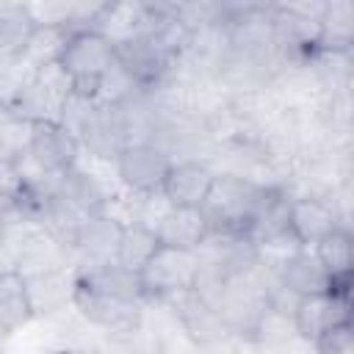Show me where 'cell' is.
Wrapping results in <instances>:
<instances>
[{"instance_id":"obj_1","label":"cell","mask_w":354,"mask_h":354,"mask_svg":"<svg viewBox=\"0 0 354 354\" xmlns=\"http://www.w3.org/2000/svg\"><path fill=\"white\" fill-rule=\"evenodd\" d=\"M72 83V94L88 102H97V94L116 66V44L100 28L69 30L61 53L55 58Z\"/></svg>"},{"instance_id":"obj_2","label":"cell","mask_w":354,"mask_h":354,"mask_svg":"<svg viewBox=\"0 0 354 354\" xmlns=\"http://www.w3.org/2000/svg\"><path fill=\"white\" fill-rule=\"evenodd\" d=\"M263 183L249 180L246 174H218L210 188V196L202 205V213L210 224V235H235L249 238V230L254 224V216L260 210V202L266 196Z\"/></svg>"},{"instance_id":"obj_3","label":"cell","mask_w":354,"mask_h":354,"mask_svg":"<svg viewBox=\"0 0 354 354\" xmlns=\"http://www.w3.org/2000/svg\"><path fill=\"white\" fill-rule=\"evenodd\" d=\"M199 266H202L199 252L174 249V246L160 243L138 271V285H141L144 301H171L177 296L194 290Z\"/></svg>"},{"instance_id":"obj_4","label":"cell","mask_w":354,"mask_h":354,"mask_svg":"<svg viewBox=\"0 0 354 354\" xmlns=\"http://www.w3.org/2000/svg\"><path fill=\"white\" fill-rule=\"evenodd\" d=\"M80 141L61 119H41L30 122L28 147L22 152L25 160L36 166L41 177H61L64 171L75 169L80 160Z\"/></svg>"},{"instance_id":"obj_5","label":"cell","mask_w":354,"mask_h":354,"mask_svg":"<svg viewBox=\"0 0 354 354\" xmlns=\"http://www.w3.org/2000/svg\"><path fill=\"white\" fill-rule=\"evenodd\" d=\"M174 166V158L152 141H130L113 160L119 183L138 196H160L163 183Z\"/></svg>"},{"instance_id":"obj_6","label":"cell","mask_w":354,"mask_h":354,"mask_svg":"<svg viewBox=\"0 0 354 354\" xmlns=\"http://www.w3.org/2000/svg\"><path fill=\"white\" fill-rule=\"evenodd\" d=\"M290 315H293L296 335L304 343L315 346L326 332H332L343 324H351L348 288H329V290H321V293L301 296V299H296Z\"/></svg>"},{"instance_id":"obj_7","label":"cell","mask_w":354,"mask_h":354,"mask_svg":"<svg viewBox=\"0 0 354 354\" xmlns=\"http://www.w3.org/2000/svg\"><path fill=\"white\" fill-rule=\"evenodd\" d=\"M285 227L296 246L313 249L326 235H332L337 227H346V224H343V213L332 196L299 194V196H290V202H288Z\"/></svg>"},{"instance_id":"obj_8","label":"cell","mask_w":354,"mask_h":354,"mask_svg":"<svg viewBox=\"0 0 354 354\" xmlns=\"http://www.w3.org/2000/svg\"><path fill=\"white\" fill-rule=\"evenodd\" d=\"M72 310L102 335H127L136 332L144 324V304L141 301H124L105 293H97L91 288H83L75 282L72 293Z\"/></svg>"},{"instance_id":"obj_9","label":"cell","mask_w":354,"mask_h":354,"mask_svg":"<svg viewBox=\"0 0 354 354\" xmlns=\"http://www.w3.org/2000/svg\"><path fill=\"white\" fill-rule=\"evenodd\" d=\"M171 304H174V318L191 346H196L202 351H213L232 337V332L224 324V318L218 315V310L210 307L196 290H188V293L171 299Z\"/></svg>"},{"instance_id":"obj_10","label":"cell","mask_w":354,"mask_h":354,"mask_svg":"<svg viewBox=\"0 0 354 354\" xmlns=\"http://www.w3.org/2000/svg\"><path fill=\"white\" fill-rule=\"evenodd\" d=\"M124 218L113 216L111 210L94 213L88 218H83L75 243L69 249V254L77 257L75 266H102V263H113L116 260V249L124 232Z\"/></svg>"},{"instance_id":"obj_11","label":"cell","mask_w":354,"mask_h":354,"mask_svg":"<svg viewBox=\"0 0 354 354\" xmlns=\"http://www.w3.org/2000/svg\"><path fill=\"white\" fill-rule=\"evenodd\" d=\"M213 183H216V171L205 160L183 158L174 160L160 196L169 207H202L205 199L210 196Z\"/></svg>"},{"instance_id":"obj_12","label":"cell","mask_w":354,"mask_h":354,"mask_svg":"<svg viewBox=\"0 0 354 354\" xmlns=\"http://www.w3.org/2000/svg\"><path fill=\"white\" fill-rule=\"evenodd\" d=\"M274 277L277 285L282 290H288L293 299L310 296V293H321L332 288V277L326 274V268L321 266V260L315 257L313 249H293L290 254H285L282 260H277L274 266Z\"/></svg>"},{"instance_id":"obj_13","label":"cell","mask_w":354,"mask_h":354,"mask_svg":"<svg viewBox=\"0 0 354 354\" xmlns=\"http://www.w3.org/2000/svg\"><path fill=\"white\" fill-rule=\"evenodd\" d=\"M155 235L163 246L196 252L210 238V224L202 207H163L155 221Z\"/></svg>"},{"instance_id":"obj_14","label":"cell","mask_w":354,"mask_h":354,"mask_svg":"<svg viewBox=\"0 0 354 354\" xmlns=\"http://www.w3.org/2000/svg\"><path fill=\"white\" fill-rule=\"evenodd\" d=\"M53 194L64 205H69L75 213H80L86 218L94 216V213L108 210V205H111V196H108L105 185L91 171H86L80 166H75V169L64 171L61 177H55L53 180Z\"/></svg>"},{"instance_id":"obj_15","label":"cell","mask_w":354,"mask_h":354,"mask_svg":"<svg viewBox=\"0 0 354 354\" xmlns=\"http://www.w3.org/2000/svg\"><path fill=\"white\" fill-rule=\"evenodd\" d=\"M243 337L257 354H279V351H288L293 343L301 340L296 335L293 315L282 307H274V304H268L254 318V324L249 326V332Z\"/></svg>"},{"instance_id":"obj_16","label":"cell","mask_w":354,"mask_h":354,"mask_svg":"<svg viewBox=\"0 0 354 354\" xmlns=\"http://www.w3.org/2000/svg\"><path fill=\"white\" fill-rule=\"evenodd\" d=\"M33 315H53L66 307H72L75 293V268H53L41 274L25 277Z\"/></svg>"},{"instance_id":"obj_17","label":"cell","mask_w":354,"mask_h":354,"mask_svg":"<svg viewBox=\"0 0 354 354\" xmlns=\"http://www.w3.org/2000/svg\"><path fill=\"white\" fill-rule=\"evenodd\" d=\"M28 282L17 268L0 271V335H14L33 321Z\"/></svg>"},{"instance_id":"obj_18","label":"cell","mask_w":354,"mask_h":354,"mask_svg":"<svg viewBox=\"0 0 354 354\" xmlns=\"http://www.w3.org/2000/svg\"><path fill=\"white\" fill-rule=\"evenodd\" d=\"M315 257L332 277V288H348L351 285V266H354V238L348 227H337L332 235H326L318 246H313Z\"/></svg>"},{"instance_id":"obj_19","label":"cell","mask_w":354,"mask_h":354,"mask_svg":"<svg viewBox=\"0 0 354 354\" xmlns=\"http://www.w3.org/2000/svg\"><path fill=\"white\" fill-rule=\"evenodd\" d=\"M158 246H160V241H158V235H155V227H149V224H144V221H127L113 263H119L122 268L138 274L141 266L152 257V252H155Z\"/></svg>"},{"instance_id":"obj_20","label":"cell","mask_w":354,"mask_h":354,"mask_svg":"<svg viewBox=\"0 0 354 354\" xmlns=\"http://www.w3.org/2000/svg\"><path fill=\"white\" fill-rule=\"evenodd\" d=\"M25 183L28 177L22 169V158H0V221L17 216Z\"/></svg>"},{"instance_id":"obj_21","label":"cell","mask_w":354,"mask_h":354,"mask_svg":"<svg viewBox=\"0 0 354 354\" xmlns=\"http://www.w3.org/2000/svg\"><path fill=\"white\" fill-rule=\"evenodd\" d=\"M313 348H315V354H354V332H351V324H343V326L326 332Z\"/></svg>"},{"instance_id":"obj_22","label":"cell","mask_w":354,"mask_h":354,"mask_svg":"<svg viewBox=\"0 0 354 354\" xmlns=\"http://www.w3.org/2000/svg\"><path fill=\"white\" fill-rule=\"evenodd\" d=\"M0 337H3V335H0ZM0 354H3V348H0Z\"/></svg>"}]
</instances>
